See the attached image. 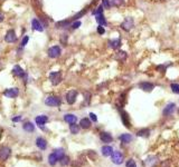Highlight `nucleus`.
I'll list each match as a JSON object with an SVG mask.
<instances>
[{
    "label": "nucleus",
    "mask_w": 179,
    "mask_h": 167,
    "mask_svg": "<svg viewBox=\"0 0 179 167\" xmlns=\"http://www.w3.org/2000/svg\"><path fill=\"white\" fill-rule=\"evenodd\" d=\"M80 126L84 128V129H87L91 127V120L88 118H82L81 122H80Z\"/></svg>",
    "instance_id": "nucleus-23"
},
{
    "label": "nucleus",
    "mask_w": 179,
    "mask_h": 167,
    "mask_svg": "<svg viewBox=\"0 0 179 167\" xmlns=\"http://www.w3.org/2000/svg\"><path fill=\"white\" fill-rule=\"evenodd\" d=\"M110 4L114 7H121L124 4V0H110Z\"/></svg>",
    "instance_id": "nucleus-33"
},
{
    "label": "nucleus",
    "mask_w": 179,
    "mask_h": 167,
    "mask_svg": "<svg viewBox=\"0 0 179 167\" xmlns=\"http://www.w3.org/2000/svg\"><path fill=\"white\" fill-rule=\"evenodd\" d=\"M20 120H21V116H17V117H14V118H12V122H15V123L20 122Z\"/></svg>",
    "instance_id": "nucleus-44"
},
{
    "label": "nucleus",
    "mask_w": 179,
    "mask_h": 167,
    "mask_svg": "<svg viewBox=\"0 0 179 167\" xmlns=\"http://www.w3.org/2000/svg\"><path fill=\"white\" fill-rule=\"evenodd\" d=\"M158 163V158L156 156H149L144 161V167H154Z\"/></svg>",
    "instance_id": "nucleus-11"
},
{
    "label": "nucleus",
    "mask_w": 179,
    "mask_h": 167,
    "mask_svg": "<svg viewBox=\"0 0 179 167\" xmlns=\"http://www.w3.org/2000/svg\"><path fill=\"white\" fill-rule=\"evenodd\" d=\"M133 27H134V21H133V19H132V18H130V17L125 18V19H124V21L121 24V28H122L123 30H125V31H130L133 28Z\"/></svg>",
    "instance_id": "nucleus-3"
},
{
    "label": "nucleus",
    "mask_w": 179,
    "mask_h": 167,
    "mask_svg": "<svg viewBox=\"0 0 179 167\" xmlns=\"http://www.w3.org/2000/svg\"><path fill=\"white\" fill-rule=\"evenodd\" d=\"M101 14H103V6H99L96 8V10H94L93 11V15H101Z\"/></svg>",
    "instance_id": "nucleus-35"
},
{
    "label": "nucleus",
    "mask_w": 179,
    "mask_h": 167,
    "mask_svg": "<svg viewBox=\"0 0 179 167\" xmlns=\"http://www.w3.org/2000/svg\"><path fill=\"white\" fill-rule=\"evenodd\" d=\"M125 166L127 167H137V164H136V162H134L133 159H129L128 162H127V164H125Z\"/></svg>",
    "instance_id": "nucleus-36"
},
{
    "label": "nucleus",
    "mask_w": 179,
    "mask_h": 167,
    "mask_svg": "<svg viewBox=\"0 0 179 167\" xmlns=\"http://www.w3.org/2000/svg\"><path fill=\"white\" fill-rule=\"evenodd\" d=\"M45 104L47 106H59L61 105V99L59 97H55V96H48L45 99Z\"/></svg>",
    "instance_id": "nucleus-5"
},
{
    "label": "nucleus",
    "mask_w": 179,
    "mask_h": 167,
    "mask_svg": "<svg viewBox=\"0 0 179 167\" xmlns=\"http://www.w3.org/2000/svg\"><path fill=\"white\" fill-rule=\"evenodd\" d=\"M12 74L15 75V76L19 77V78H22L24 80H27V78H28V76H27V74H26V71L21 68L20 66H15L14 67V69H12Z\"/></svg>",
    "instance_id": "nucleus-2"
},
{
    "label": "nucleus",
    "mask_w": 179,
    "mask_h": 167,
    "mask_svg": "<svg viewBox=\"0 0 179 167\" xmlns=\"http://www.w3.org/2000/svg\"><path fill=\"white\" fill-rule=\"evenodd\" d=\"M109 46H110V48H112V49H118L119 47L121 46V39L118 38V39L110 40L109 41Z\"/></svg>",
    "instance_id": "nucleus-20"
},
{
    "label": "nucleus",
    "mask_w": 179,
    "mask_h": 167,
    "mask_svg": "<svg viewBox=\"0 0 179 167\" xmlns=\"http://www.w3.org/2000/svg\"><path fill=\"white\" fill-rule=\"evenodd\" d=\"M11 154V149L9 147H0V161H7Z\"/></svg>",
    "instance_id": "nucleus-7"
},
{
    "label": "nucleus",
    "mask_w": 179,
    "mask_h": 167,
    "mask_svg": "<svg viewBox=\"0 0 179 167\" xmlns=\"http://www.w3.org/2000/svg\"><path fill=\"white\" fill-rule=\"evenodd\" d=\"M28 40H29V37H28V36H25V37L22 38V41H21V47H25V46L27 45Z\"/></svg>",
    "instance_id": "nucleus-40"
},
{
    "label": "nucleus",
    "mask_w": 179,
    "mask_h": 167,
    "mask_svg": "<svg viewBox=\"0 0 179 167\" xmlns=\"http://www.w3.org/2000/svg\"><path fill=\"white\" fill-rule=\"evenodd\" d=\"M24 129H25L26 132H28V133H33L34 130H35V126H34V125H33L30 122L25 123V124H24Z\"/></svg>",
    "instance_id": "nucleus-29"
},
{
    "label": "nucleus",
    "mask_w": 179,
    "mask_h": 167,
    "mask_svg": "<svg viewBox=\"0 0 179 167\" xmlns=\"http://www.w3.org/2000/svg\"><path fill=\"white\" fill-rule=\"evenodd\" d=\"M113 153V148L111 146H103L102 147V155L103 156H111Z\"/></svg>",
    "instance_id": "nucleus-21"
},
{
    "label": "nucleus",
    "mask_w": 179,
    "mask_h": 167,
    "mask_svg": "<svg viewBox=\"0 0 179 167\" xmlns=\"http://www.w3.org/2000/svg\"><path fill=\"white\" fill-rule=\"evenodd\" d=\"M100 138L103 143H111L113 140V137L111 136V134H109L107 132H103L100 134Z\"/></svg>",
    "instance_id": "nucleus-17"
},
{
    "label": "nucleus",
    "mask_w": 179,
    "mask_h": 167,
    "mask_svg": "<svg viewBox=\"0 0 179 167\" xmlns=\"http://www.w3.org/2000/svg\"><path fill=\"white\" fill-rule=\"evenodd\" d=\"M54 154L57 156L58 161H59L62 157L65 155V153H64V149H63V148H57V149H55V151H54Z\"/></svg>",
    "instance_id": "nucleus-31"
},
{
    "label": "nucleus",
    "mask_w": 179,
    "mask_h": 167,
    "mask_svg": "<svg viewBox=\"0 0 179 167\" xmlns=\"http://www.w3.org/2000/svg\"><path fill=\"white\" fill-rule=\"evenodd\" d=\"M31 26H33V28L37 31H43L44 30V26L41 25V22L38 19H33L31 20Z\"/></svg>",
    "instance_id": "nucleus-16"
},
{
    "label": "nucleus",
    "mask_w": 179,
    "mask_h": 167,
    "mask_svg": "<svg viewBox=\"0 0 179 167\" xmlns=\"http://www.w3.org/2000/svg\"><path fill=\"white\" fill-rule=\"evenodd\" d=\"M36 146L38 147L41 151H45L47 147V142L43 138V137H37L36 138Z\"/></svg>",
    "instance_id": "nucleus-15"
},
{
    "label": "nucleus",
    "mask_w": 179,
    "mask_h": 167,
    "mask_svg": "<svg viewBox=\"0 0 179 167\" xmlns=\"http://www.w3.org/2000/svg\"><path fill=\"white\" fill-rule=\"evenodd\" d=\"M49 79H51V84H53L54 86L58 85V84L62 81L61 71H54V72H51V75H49Z\"/></svg>",
    "instance_id": "nucleus-4"
},
{
    "label": "nucleus",
    "mask_w": 179,
    "mask_h": 167,
    "mask_svg": "<svg viewBox=\"0 0 179 167\" xmlns=\"http://www.w3.org/2000/svg\"><path fill=\"white\" fill-rule=\"evenodd\" d=\"M175 107H176V105H175L174 102H170V104H168L167 106L165 107L164 111H162V114H164V116H170L171 114H174V111H175Z\"/></svg>",
    "instance_id": "nucleus-13"
},
{
    "label": "nucleus",
    "mask_w": 179,
    "mask_h": 167,
    "mask_svg": "<svg viewBox=\"0 0 179 167\" xmlns=\"http://www.w3.org/2000/svg\"><path fill=\"white\" fill-rule=\"evenodd\" d=\"M123 154L121 152H114L113 151L112 155H111V159H112V162L114 164H117V165H120V164H122L123 163Z\"/></svg>",
    "instance_id": "nucleus-6"
},
{
    "label": "nucleus",
    "mask_w": 179,
    "mask_h": 167,
    "mask_svg": "<svg viewBox=\"0 0 179 167\" xmlns=\"http://www.w3.org/2000/svg\"><path fill=\"white\" fill-rule=\"evenodd\" d=\"M2 20H4V15H2L1 12H0V22H1Z\"/></svg>",
    "instance_id": "nucleus-45"
},
{
    "label": "nucleus",
    "mask_w": 179,
    "mask_h": 167,
    "mask_svg": "<svg viewBox=\"0 0 179 167\" xmlns=\"http://www.w3.org/2000/svg\"><path fill=\"white\" fill-rule=\"evenodd\" d=\"M4 95H5L7 98H16V97L19 95V90H18V88H8V89H6L5 92H4Z\"/></svg>",
    "instance_id": "nucleus-9"
},
{
    "label": "nucleus",
    "mask_w": 179,
    "mask_h": 167,
    "mask_svg": "<svg viewBox=\"0 0 179 167\" xmlns=\"http://www.w3.org/2000/svg\"><path fill=\"white\" fill-rule=\"evenodd\" d=\"M59 163H61L63 166H67V165L70 164V157L65 156V155H64V156H63L61 159H59Z\"/></svg>",
    "instance_id": "nucleus-32"
},
{
    "label": "nucleus",
    "mask_w": 179,
    "mask_h": 167,
    "mask_svg": "<svg viewBox=\"0 0 179 167\" xmlns=\"http://www.w3.org/2000/svg\"><path fill=\"white\" fill-rule=\"evenodd\" d=\"M90 118L92 119L93 122H97V117H96V115H95V114H93V113H91V114H90Z\"/></svg>",
    "instance_id": "nucleus-43"
},
{
    "label": "nucleus",
    "mask_w": 179,
    "mask_h": 167,
    "mask_svg": "<svg viewBox=\"0 0 179 167\" xmlns=\"http://www.w3.org/2000/svg\"><path fill=\"white\" fill-rule=\"evenodd\" d=\"M85 12H86V9H84V10H82V11H81V12H78L77 15H75V16H74V17H73V19H74V20H77V19H78L80 17H82V16L84 15Z\"/></svg>",
    "instance_id": "nucleus-38"
},
{
    "label": "nucleus",
    "mask_w": 179,
    "mask_h": 167,
    "mask_svg": "<svg viewBox=\"0 0 179 167\" xmlns=\"http://www.w3.org/2000/svg\"><path fill=\"white\" fill-rule=\"evenodd\" d=\"M95 19H96V22L100 26H107V20H105V18H104L103 14L95 16Z\"/></svg>",
    "instance_id": "nucleus-26"
},
{
    "label": "nucleus",
    "mask_w": 179,
    "mask_h": 167,
    "mask_svg": "<svg viewBox=\"0 0 179 167\" xmlns=\"http://www.w3.org/2000/svg\"><path fill=\"white\" fill-rule=\"evenodd\" d=\"M71 26H72V28H73V29H77V28L81 26V21H75V22H73Z\"/></svg>",
    "instance_id": "nucleus-42"
},
{
    "label": "nucleus",
    "mask_w": 179,
    "mask_h": 167,
    "mask_svg": "<svg viewBox=\"0 0 179 167\" xmlns=\"http://www.w3.org/2000/svg\"><path fill=\"white\" fill-rule=\"evenodd\" d=\"M170 88H171L172 92L179 94V84H171V85H170Z\"/></svg>",
    "instance_id": "nucleus-34"
},
{
    "label": "nucleus",
    "mask_w": 179,
    "mask_h": 167,
    "mask_svg": "<svg viewBox=\"0 0 179 167\" xmlns=\"http://www.w3.org/2000/svg\"><path fill=\"white\" fill-rule=\"evenodd\" d=\"M5 40L9 44H12V42H16L17 41V36H16L15 30H8V32L6 34L5 36Z\"/></svg>",
    "instance_id": "nucleus-10"
},
{
    "label": "nucleus",
    "mask_w": 179,
    "mask_h": 167,
    "mask_svg": "<svg viewBox=\"0 0 179 167\" xmlns=\"http://www.w3.org/2000/svg\"><path fill=\"white\" fill-rule=\"evenodd\" d=\"M67 38H68V36H67L66 34H63V35L61 36V42L62 44H66Z\"/></svg>",
    "instance_id": "nucleus-39"
},
{
    "label": "nucleus",
    "mask_w": 179,
    "mask_h": 167,
    "mask_svg": "<svg viewBox=\"0 0 179 167\" xmlns=\"http://www.w3.org/2000/svg\"><path fill=\"white\" fill-rule=\"evenodd\" d=\"M62 54V49L59 46H53L51 47L48 51H47V55L49 58H58Z\"/></svg>",
    "instance_id": "nucleus-1"
},
{
    "label": "nucleus",
    "mask_w": 179,
    "mask_h": 167,
    "mask_svg": "<svg viewBox=\"0 0 179 167\" xmlns=\"http://www.w3.org/2000/svg\"><path fill=\"white\" fill-rule=\"evenodd\" d=\"M57 162H58V158H57V156L54 154V153H51V155L48 156V163H49V165L54 166V165H56Z\"/></svg>",
    "instance_id": "nucleus-27"
},
{
    "label": "nucleus",
    "mask_w": 179,
    "mask_h": 167,
    "mask_svg": "<svg viewBox=\"0 0 179 167\" xmlns=\"http://www.w3.org/2000/svg\"><path fill=\"white\" fill-rule=\"evenodd\" d=\"M178 114H179V110H178Z\"/></svg>",
    "instance_id": "nucleus-46"
},
{
    "label": "nucleus",
    "mask_w": 179,
    "mask_h": 167,
    "mask_svg": "<svg viewBox=\"0 0 179 167\" xmlns=\"http://www.w3.org/2000/svg\"><path fill=\"white\" fill-rule=\"evenodd\" d=\"M139 87L142 89L143 91H152V89L154 88V85L152 82H148V81H142L139 84Z\"/></svg>",
    "instance_id": "nucleus-12"
},
{
    "label": "nucleus",
    "mask_w": 179,
    "mask_h": 167,
    "mask_svg": "<svg viewBox=\"0 0 179 167\" xmlns=\"http://www.w3.org/2000/svg\"><path fill=\"white\" fill-rule=\"evenodd\" d=\"M102 6L105 8V9H109L111 7V4H110V0H102Z\"/></svg>",
    "instance_id": "nucleus-37"
},
{
    "label": "nucleus",
    "mask_w": 179,
    "mask_h": 167,
    "mask_svg": "<svg viewBox=\"0 0 179 167\" xmlns=\"http://www.w3.org/2000/svg\"><path fill=\"white\" fill-rule=\"evenodd\" d=\"M64 120L68 124H73V123H76L77 117L73 114H66V115H64Z\"/></svg>",
    "instance_id": "nucleus-19"
},
{
    "label": "nucleus",
    "mask_w": 179,
    "mask_h": 167,
    "mask_svg": "<svg viewBox=\"0 0 179 167\" xmlns=\"http://www.w3.org/2000/svg\"><path fill=\"white\" fill-rule=\"evenodd\" d=\"M71 25V20H63L56 24V28H65L67 26Z\"/></svg>",
    "instance_id": "nucleus-30"
},
{
    "label": "nucleus",
    "mask_w": 179,
    "mask_h": 167,
    "mask_svg": "<svg viewBox=\"0 0 179 167\" xmlns=\"http://www.w3.org/2000/svg\"><path fill=\"white\" fill-rule=\"evenodd\" d=\"M80 125H77L76 123H73V124H70V130H71L72 134H74V135H76L78 134L80 132Z\"/></svg>",
    "instance_id": "nucleus-25"
},
{
    "label": "nucleus",
    "mask_w": 179,
    "mask_h": 167,
    "mask_svg": "<svg viewBox=\"0 0 179 167\" xmlns=\"http://www.w3.org/2000/svg\"><path fill=\"white\" fill-rule=\"evenodd\" d=\"M119 138H120V140L122 143H124V144H128V143H130L132 140V137H131L130 134H122Z\"/></svg>",
    "instance_id": "nucleus-24"
},
{
    "label": "nucleus",
    "mask_w": 179,
    "mask_h": 167,
    "mask_svg": "<svg viewBox=\"0 0 179 167\" xmlns=\"http://www.w3.org/2000/svg\"><path fill=\"white\" fill-rule=\"evenodd\" d=\"M35 120H36V123H37V125H39L41 127H43L47 123V120H48V117L45 116V115H41V116L36 117Z\"/></svg>",
    "instance_id": "nucleus-18"
},
{
    "label": "nucleus",
    "mask_w": 179,
    "mask_h": 167,
    "mask_svg": "<svg viewBox=\"0 0 179 167\" xmlns=\"http://www.w3.org/2000/svg\"><path fill=\"white\" fill-rule=\"evenodd\" d=\"M127 58H128V54L123 50H119L118 52L114 55V59L118 61H121V62L127 60Z\"/></svg>",
    "instance_id": "nucleus-14"
},
{
    "label": "nucleus",
    "mask_w": 179,
    "mask_h": 167,
    "mask_svg": "<svg viewBox=\"0 0 179 167\" xmlns=\"http://www.w3.org/2000/svg\"><path fill=\"white\" fill-rule=\"evenodd\" d=\"M77 95H78V92H77L76 90H74V89L70 90L66 94V101L70 104V105H73V104L76 101Z\"/></svg>",
    "instance_id": "nucleus-8"
},
{
    "label": "nucleus",
    "mask_w": 179,
    "mask_h": 167,
    "mask_svg": "<svg viewBox=\"0 0 179 167\" xmlns=\"http://www.w3.org/2000/svg\"><path fill=\"white\" fill-rule=\"evenodd\" d=\"M150 135V130L148 128H143V129H140L138 133H137V136L139 137H149Z\"/></svg>",
    "instance_id": "nucleus-28"
},
{
    "label": "nucleus",
    "mask_w": 179,
    "mask_h": 167,
    "mask_svg": "<svg viewBox=\"0 0 179 167\" xmlns=\"http://www.w3.org/2000/svg\"><path fill=\"white\" fill-rule=\"evenodd\" d=\"M105 32V29H104V27L103 26H99L97 27V34H100V35H103Z\"/></svg>",
    "instance_id": "nucleus-41"
},
{
    "label": "nucleus",
    "mask_w": 179,
    "mask_h": 167,
    "mask_svg": "<svg viewBox=\"0 0 179 167\" xmlns=\"http://www.w3.org/2000/svg\"><path fill=\"white\" fill-rule=\"evenodd\" d=\"M121 119H122L123 124L125 125V127H128V128H130V127H131V125H130V122H129V116H128V114H127L125 111H122V113H121Z\"/></svg>",
    "instance_id": "nucleus-22"
}]
</instances>
